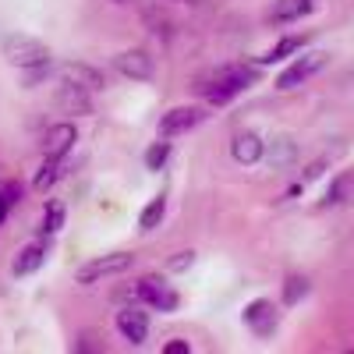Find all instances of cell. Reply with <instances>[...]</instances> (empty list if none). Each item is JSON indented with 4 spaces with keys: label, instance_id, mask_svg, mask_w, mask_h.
<instances>
[{
    "label": "cell",
    "instance_id": "6da1fadb",
    "mask_svg": "<svg viewBox=\"0 0 354 354\" xmlns=\"http://www.w3.org/2000/svg\"><path fill=\"white\" fill-rule=\"evenodd\" d=\"M259 71L255 68H245V64H234V68H220L213 71L205 82H198V96L205 103H213V106H223L230 103L234 96H241L248 85H255Z\"/></svg>",
    "mask_w": 354,
    "mask_h": 354
},
{
    "label": "cell",
    "instance_id": "7a4b0ae2",
    "mask_svg": "<svg viewBox=\"0 0 354 354\" xmlns=\"http://www.w3.org/2000/svg\"><path fill=\"white\" fill-rule=\"evenodd\" d=\"M0 50H4V57H8L15 68H21V71H25V68H43V64H50L46 43H39V39H32V36H21V32L4 36Z\"/></svg>",
    "mask_w": 354,
    "mask_h": 354
},
{
    "label": "cell",
    "instance_id": "3957f363",
    "mask_svg": "<svg viewBox=\"0 0 354 354\" xmlns=\"http://www.w3.org/2000/svg\"><path fill=\"white\" fill-rule=\"evenodd\" d=\"M131 298H138L145 308H153V312H174L177 308V290L156 273L138 277L131 283Z\"/></svg>",
    "mask_w": 354,
    "mask_h": 354
},
{
    "label": "cell",
    "instance_id": "277c9868",
    "mask_svg": "<svg viewBox=\"0 0 354 354\" xmlns=\"http://www.w3.org/2000/svg\"><path fill=\"white\" fill-rule=\"evenodd\" d=\"M131 262H135V255H131V252H110V255H96L93 262L78 266L75 280H78V283H100V280H110V277H121V273H128V270H131Z\"/></svg>",
    "mask_w": 354,
    "mask_h": 354
},
{
    "label": "cell",
    "instance_id": "5b68a950",
    "mask_svg": "<svg viewBox=\"0 0 354 354\" xmlns=\"http://www.w3.org/2000/svg\"><path fill=\"white\" fill-rule=\"evenodd\" d=\"M57 78H61V85H75L82 88V93H103V71L93 68V64H82V61H64L61 68H57Z\"/></svg>",
    "mask_w": 354,
    "mask_h": 354
},
{
    "label": "cell",
    "instance_id": "8992f818",
    "mask_svg": "<svg viewBox=\"0 0 354 354\" xmlns=\"http://www.w3.org/2000/svg\"><path fill=\"white\" fill-rule=\"evenodd\" d=\"M205 113L202 106H174L160 117V138H177V135H185V131H195L202 121H205Z\"/></svg>",
    "mask_w": 354,
    "mask_h": 354
},
{
    "label": "cell",
    "instance_id": "52a82bcc",
    "mask_svg": "<svg viewBox=\"0 0 354 354\" xmlns=\"http://www.w3.org/2000/svg\"><path fill=\"white\" fill-rule=\"evenodd\" d=\"M241 319H245V326L255 337H273L277 333V322H280V312H277V305L270 298H255V301L245 305Z\"/></svg>",
    "mask_w": 354,
    "mask_h": 354
},
{
    "label": "cell",
    "instance_id": "ba28073f",
    "mask_svg": "<svg viewBox=\"0 0 354 354\" xmlns=\"http://www.w3.org/2000/svg\"><path fill=\"white\" fill-rule=\"evenodd\" d=\"M326 68V53H305V57H298V61H290L283 71H280V78H277V88H298L301 82H308L315 71H322Z\"/></svg>",
    "mask_w": 354,
    "mask_h": 354
},
{
    "label": "cell",
    "instance_id": "9c48e42d",
    "mask_svg": "<svg viewBox=\"0 0 354 354\" xmlns=\"http://www.w3.org/2000/svg\"><path fill=\"white\" fill-rule=\"evenodd\" d=\"M113 71L121 78H131V82H149L156 75V61L145 50H124L113 57Z\"/></svg>",
    "mask_w": 354,
    "mask_h": 354
},
{
    "label": "cell",
    "instance_id": "30bf717a",
    "mask_svg": "<svg viewBox=\"0 0 354 354\" xmlns=\"http://www.w3.org/2000/svg\"><path fill=\"white\" fill-rule=\"evenodd\" d=\"M78 142V131L71 121H61V124H53L46 135H43V156L46 160H64L71 153V145Z\"/></svg>",
    "mask_w": 354,
    "mask_h": 354
},
{
    "label": "cell",
    "instance_id": "8fae6325",
    "mask_svg": "<svg viewBox=\"0 0 354 354\" xmlns=\"http://www.w3.org/2000/svg\"><path fill=\"white\" fill-rule=\"evenodd\" d=\"M117 330H121V337L128 344H145V337H149V312L145 308H121L117 312Z\"/></svg>",
    "mask_w": 354,
    "mask_h": 354
},
{
    "label": "cell",
    "instance_id": "7c38bea8",
    "mask_svg": "<svg viewBox=\"0 0 354 354\" xmlns=\"http://www.w3.org/2000/svg\"><path fill=\"white\" fill-rule=\"evenodd\" d=\"M230 156H234V163H241V167H255L266 156V142L255 131H241V135H234V142H230Z\"/></svg>",
    "mask_w": 354,
    "mask_h": 354
},
{
    "label": "cell",
    "instance_id": "4fadbf2b",
    "mask_svg": "<svg viewBox=\"0 0 354 354\" xmlns=\"http://www.w3.org/2000/svg\"><path fill=\"white\" fill-rule=\"evenodd\" d=\"M315 11V0H273V8H270V18L273 25H290V21H298V18H308Z\"/></svg>",
    "mask_w": 354,
    "mask_h": 354
},
{
    "label": "cell",
    "instance_id": "5bb4252c",
    "mask_svg": "<svg viewBox=\"0 0 354 354\" xmlns=\"http://www.w3.org/2000/svg\"><path fill=\"white\" fill-rule=\"evenodd\" d=\"M354 202V170H344V174H337L333 181H330V188H326V198H322V205H351Z\"/></svg>",
    "mask_w": 354,
    "mask_h": 354
},
{
    "label": "cell",
    "instance_id": "9a60e30c",
    "mask_svg": "<svg viewBox=\"0 0 354 354\" xmlns=\"http://www.w3.org/2000/svg\"><path fill=\"white\" fill-rule=\"evenodd\" d=\"M57 106L75 113V117L93 113V100H88V93H82V88H75V85H61V93H57Z\"/></svg>",
    "mask_w": 354,
    "mask_h": 354
},
{
    "label": "cell",
    "instance_id": "2e32d148",
    "mask_svg": "<svg viewBox=\"0 0 354 354\" xmlns=\"http://www.w3.org/2000/svg\"><path fill=\"white\" fill-rule=\"evenodd\" d=\"M43 259H46L43 245H25V248L15 255V262H11V273H15V277H32L39 266H43Z\"/></svg>",
    "mask_w": 354,
    "mask_h": 354
},
{
    "label": "cell",
    "instance_id": "e0dca14e",
    "mask_svg": "<svg viewBox=\"0 0 354 354\" xmlns=\"http://www.w3.org/2000/svg\"><path fill=\"white\" fill-rule=\"evenodd\" d=\"M163 213H167V195L160 192L149 205H145V209H142V216H138V230L142 234H149V230H156L160 223H163Z\"/></svg>",
    "mask_w": 354,
    "mask_h": 354
},
{
    "label": "cell",
    "instance_id": "ac0fdd59",
    "mask_svg": "<svg viewBox=\"0 0 354 354\" xmlns=\"http://www.w3.org/2000/svg\"><path fill=\"white\" fill-rule=\"evenodd\" d=\"M308 290H312L308 277H301V273H294V277H287V280H283V305L290 308V305H298V301H305V298H308Z\"/></svg>",
    "mask_w": 354,
    "mask_h": 354
},
{
    "label": "cell",
    "instance_id": "d6986e66",
    "mask_svg": "<svg viewBox=\"0 0 354 354\" xmlns=\"http://www.w3.org/2000/svg\"><path fill=\"white\" fill-rule=\"evenodd\" d=\"M305 43H308L305 36H283V39H280V43H277L270 53L262 57V64H277V61H287V57H290V53H298Z\"/></svg>",
    "mask_w": 354,
    "mask_h": 354
},
{
    "label": "cell",
    "instance_id": "ffe728a7",
    "mask_svg": "<svg viewBox=\"0 0 354 354\" xmlns=\"http://www.w3.org/2000/svg\"><path fill=\"white\" fill-rule=\"evenodd\" d=\"M61 174H64V160H46L43 170L32 177V185H36L39 192H46V188H53L57 181H61Z\"/></svg>",
    "mask_w": 354,
    "mask_h": 354
},
{
    "label": "cell",
    "instance_id": "44dd1931",
    "mask_svg": "<svg viewBox=\"0 0 354 354\" xmlns=\"http://www.w3.org/2000/svg\"><path fill=\"white\" fill-rule=\"evenodd\" d=\"M64 220H68V209L61 202H50L46 205V213H43V234H57L64 227Z\"/></svg>",
    "mask_w": 354,
    "mask_h": 354
},
{
    "label": "cell",
    "instance_id": "7402d4cb",
    "mask_svg": "<svg viewBox=\"0 0 354 354\" xmlns=\"http://www.w3.org/2000/svg\"><path fill=\"white\" fill-rule=\"evenodd\" d=\"M170 153H174V145H170V142H156L153 149L145 153V167H149V170H163L167 160H170Z\"/></svg>",
    "mask_w": 354,
    "mask_h": 354
},
{
    "label": "cell",
    "instance_id": "603a6c76",
    "mask_svg": "<svg viewBox=\"0 0 354 354\" xmlns=\"http://www.w3.org/2000/svg\"><path fill=\"white\" fill-rule=\"evenodd\" d=\"M294 156H298V149H294V142H290V138H280L273 149H270V163H277V167L290 163Z\"/></svg>",
    "mask_w": 354,
    "mask_h": 354
},
{
    "label": "cell",
    "instance_id": "cb8c5ba5",
    "mask_svg": "<svg viewBox=\"0 0 354 354\" xmlns=\"http://www.w3.org/2000/svg\"><path fill=\"white\" fill-rule=\"evenodd\" d=\"M21 192H25V188H21V181H8V185H0V195H4V202H8V205H15V202L21 198Z\"/></svg>",
    "mask_w": 354,
    "mask_h": 354
},
{
    "label": "cell",
    "instance_id": "d4e9b609",
    "mask_svg": "<svg viewBox=\"0 0 354 354\" xmlns=\"http://www.w3.org/2000/svg\"><path fill=\"white\" fill-rule=\"evenodd\" d=\"M192 262H195V252H181L177 259H170V262H167V270H170V273H181V270H188Z\"/></svg>",
    "mask_w": 354,
    "mask_h": 354
},
{
    "label": "cell",
    "instance_id": "484cf974",
    "mask_svg": "<svg viewBox=\"0 0 354 354\" xmlns=\"http://www.w3.org/2000/svg\"><path fill=\"white\" fill-rule=\"evenodd\" d=\"M188 351H192L188 340H167L163 344V354H188Z\"/></svg>",
    "mask_w": 354,
    "mask_h": 354
},
{
    "label": "cell",
    "instance_id": "4316f807",
    "mask_svg": "<svg viewBox=\"0 0 354 354\" xmlns=\"http://www.w3.org/2000/svg\"><path fill=\"white\" fill-rule=\"evenodd\" d=\"M322 170H326V163H322V160H315V163H312V167H308L301 177H305V181H315V177H322Z\"/></svg>",
    "mask_w": 354,
    "mask_h": 354
},
{
    "label": "cell",
    "instance_id": "83f0119b",
    "mask_svg": "<svg viewBox=\"0 0 354 354\" xmlns=\"http://www.w3.org/2000/svg\"><path fill=\"white\" fill-rule=\"evenodd\" d=\"M8 213H11V205L4 202V195H0V227H4V220H8Z\"/></svg>",
    "mask_w": 354,
    "mask_h": 354
},
{
    "label": "cell",
    "instance_id": "f1b7e54d",
    "mask_svg": "<svg viewBox=\"0 0 354 354\" xmlns=\"http://www.w3.org/2000/svg\"><path fill=\"white\" fill-rule=\"evenodd\" d=\"M177 4H202V0H177Z\"/></svg>",
    "mask_w": 354,
    "mask_h": 354
},
{
    "label": "cell",
    "instance_id": "f546056e",
    "mask_svg": "<svg viewBox=\"0 0 354 354\" xmlns=\"http://www.w3.org/2000/svg\"><path fill=\"white\" fill-rule=\"evenodd\" d=\"M117 4H128V0H117Z\"/></svg>",
    "mask_w": 354,
    "mask_h": 354
}]
</instances>
